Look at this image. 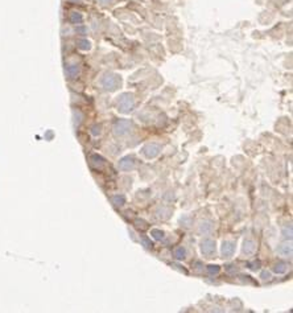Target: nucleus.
I'll return each instance as SVG.
<instances>
[{"label":"nucleus","instance_id":"13","mask_svg":"<svg viewBox=\"0 0 293 313\" xmlns=\"http://www.w3.org/2000/svg\"><path fill=\"white\" fill-rule=\"evenodd\" d=\"M211 223L210 222H202L200 226V232H203V234H207V232L211 231Z\"/></svg>","mask_w":293,"mask_h":313},{"label":"nucleus","instance_id":"14","mask_svg":"<svg viewBox=\"0 0 293 313\" xmlns=\"http://www.w3.org/2000/svg\"><path fill=\"white\" fill-rule=\"evenodd\" d=\"M185 255H186V251H185L184 247H177L174 250V256H176L177 259H184Z\"/></svg>","mask_w":293,"mask_h":313},{"label":"nucleus","instance_id":"7","mask_svg":"<svg viewBox=\"0 0 293 313\" xmlns=\"http://www.w3.org/2000/svg\"><path fill=\"white\" fill-rule=\"evenodd\" d=\"M277 252L280 254L281 256H287V258H291L292 256V243L291 242H285L282 243V245L279 246L277 248Z\"/></svg>","mask_w":293,"mask_h":313},{"label":"nucleus","instance_id":"19","mask_svg":"<svg viewBox=\"0 0 293 313\" xmlns=\"http://www.w3.org/2000/svg\"><path fill=\"white\" fill-rule=\"evenodd\" d=\"M248 266H250L251 270H257V268L260 267V263H259V262H254V263H250Z\"/></svg>","mask_w":293,"mask_h":313},{"label":"nucleus","instance_id":"8","mask_svg":"<svg viewBox=\"0 0 293 313\" xmlns=\"http://www.w3.org/2000/svg\"><path fill=\"white\" fill-rule=\"evenodd\" d=\"M234 251H235V245L232 242H223L222 245V254L225 258H230L232 256Z\"/></svg>","mask_w":293,"mask_h":313},{"label":"nucleus","instance_id":"4","mask_svg":"<svg viewBox=\"0 0 293 313\" xmlns=\"http://www.w3.org/2000/svg\"><path fill=\"white\" fill-rule=\"evenodd\" d=\"M201 251H202L203 255H206V256L210 258L213 254L215 252V243H214V241H211V239H205V241H202V243H201Z\"/></svg>","mask_w":293,"mask_h":313},{"label":"nucleus","instance_id":"11","mask_svg":"<svg viewBox=\"0 0 293 313\" xmlns=\"http://www.w3.org/2000/svg\"><path fill=\"white\" fill-rule=\"evenodd\" d=\"M111 202H112L115 206H121V205L125 204V197L123 194H120V196H114L111 197Z\"/></svg>","mask_w":293,"mask_h":313},{"label":"nucleus","instance_id":"10","mask_svg":"<svg viewBox=\"0 0 293 313\" xmlns=\"http://www.w3.org/2000/svg\"><path fill=\"white\" fill-rule=\"evenodd\" d=\"M90 161H91V164L94 166H96V168H99V169L104 165V160L100 157V156H98V155H93L91 157H90Z\"/></svg>","mask_w":293,"mask_h":313},{"label":"nucleus","instance_id":"20","mask_svg":"<svg viewBox=\"0 0 293 313\" xmlns=\"http://www.w3.org/2000/svg\"><path fill=\"white\" fill-rule=\"evenodd\" d=\"M100 132V127L99 126H94L93 128H91V134L93 135H98Z\"/></svg>","mask_w":293,"mask_h":313},{"label":"nucleus","instance_id":"6","mask_svg":"<svg viewBox=\"0 0 293 313\" xmlns=\"http://www.w3.org/2000/svg\"><path fill=\"white\" fill-rule=\"evenodd\" d=\"M118 165H119V169H121V170H131L135 168V160L130 157V156H127V157L121 159Z\"/></svg>","mask_w":293,"mask_h":313},{"label":"nucleus","instance_id":"9","mask_svg":"<svg viewBox=\"0 0 293 313\" xmlns=\"http://www.w3.org/2000/svg\"><path fill=\"white\" fill-rule=\"evenodd\" d=\"M255 250H256V243L254 241L247 239V241L244 242V245H243V254H246V255H252V254L255 252Z\"/></svg>","mask_w":293,"mask_h":313},{"label":"nucleus","instance_id":"15","mask_svg":"<svg viewBox=\"0 0 293 313\" xmlns=\"http://www.w3.org/2000/svg\"><path fill=\"white\" fill-rule=\"evenodd\" d=\"M151 234H152L153 238L157 239V241H161V239L164 238V232L161 230H157V229H153V230L151 231Z\"/></svg>","mask_w":293,"mask_h":313},{"label":"nucleus","instance_id":"21","mask_svg":"<svg viewBox=\"0 0 293 313\" xmlns=\"http://www.w3.org/2000/svg\"><path fill=\"white\" fill-rule=\"evenodd\" d=\"M271 277V273L267 272V271H264V272H261V279L263 280H268Z\"/></svg>","mask_w":293,"mask_h":313},{"label":"nucleus","instance_id":"1","mask_svg":"<svg viewBox=\"0 0 293 313\" xmlns=\"http://www.w3.org/2000/svg\"><path fill=\"white\" fill-rule=\"evenodd\" d=\"M135 102L134 98L130 94H123V95L118 100V109H119L120 112H130V111L134 109Z\"/></svg>","mask_w":293,"mask_h":313},{"label":"nucleus","instance_id":"16","mask_svg":"<svg viewBox=\"0 0 293 313\" xmlns=\"http://www.w3.org/2000/svg\"><path fill=\"white\" fill-rule=\"evenodd\" d=\"M282 234H284L285 239H289V241H291V238H292V227L291 226H289V227H285L284 230H282Z\"/></svg>","mask_w":293,"mask_h":313},{"label":"nucleus","instance_id":"18","mask_svg":"<svg viewBox=\"0 0 293 313\" xmlns=\"http://www.w3.org/2000/svg\"><path fill=\"white\" fill-rule=\"evenodd\" d=\"M79 44H81L79 46H81L82 49H89V48H90V43H89V41H86V40L79 41Z\"/></svg>","mask_w":293,"mask_h":313},{"label":"nucleus","instance_id":"5","mask_svg":"<svg viewBox=\"0 0 293 313\" xmlns=\"http://www.w3.org/2000/svg\"><path fill=\"white\" fill-rule=\"evenodd\" d=\"M119 82H120V79L118 78L116 75H107V77H104V78L102 79L103 87L110 89V90H112V89L116 87V85H118Z\"/></svg>","mask_w":293,"mask_h":313},{"label":"nucleus","instance_id":"12","mask_svg":"<svg viewBox=\"0 0 293 313\" xmlns=\"http://www.w3.org/2000/svg\"><path fill=\"white\" fill-rule=\"evenodd\" d=\"M287 270H288V266L284 262H279L275 266V272L276 273H284V272H287Z\"/></svg>","mask_w":293,"mask_h":313},{"label":"nucleus","instance_id":"3","mask_svg":"<svg viewBox=\"0 0 293 313\" xmlns=\"http://www.w3.org/2000/svg\"><path fill=\"white\" fill-rule=\"evenodd\" d=\"M160 145L156 143H151V144H146L144 148H143V155L148 159H153L156 157L160 153Z\"/></svg>","mask_w":293,"mask_h":313},{"label":"nucleus","instance_id":"2","mask_svg":"<svg viewBox=\"0 0 293 313\" xmlns=\"http://www.w3.org/2000/svg\"><path fill=\"white\" fill-rule=\"evenodd\" d=\"M112 130H114V134L116 135V136H124V135H127L128 132H130V130H131L130 120H127V119L118 120L116 123L114 124Z\"/></svg>","mask_w":293,"mask_h":313},{"label":"nucleus","instance_id":"17","mask_svg":"<svg viewBox=\"0 0 293 313\" xmlns=\"http://www.w3.org/2000/svg\"><path fill=\"white\" fill-rule=\"evenodd\" d=\"M207 272L210 275H217L219 272V266H207Z\"/></svg>","mask_w":293,"mask_h":313}]
</instances>
